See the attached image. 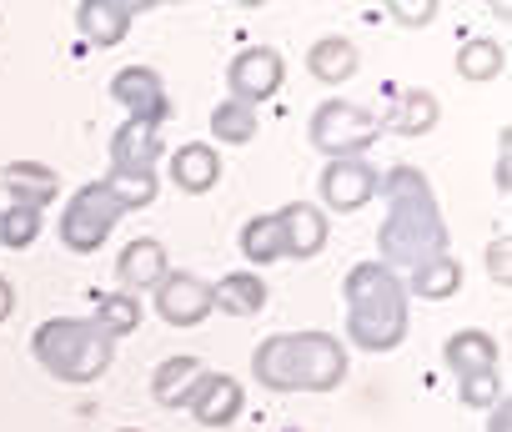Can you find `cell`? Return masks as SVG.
I'll return each instance as SVG.
<instances>
[{"instance_id": "cell-1", "label": "cell", "mask_w": 512, "mask_h": 432, "mask_svg": "<svg viewBox=\"0 0 512 432\" xmlns=\"http://www.w3.org/2000/svg\"><path fill=\"white\" fill-rule=\"evenodd\" d=\"M377 196L387 201L377 252L387 272H412L432 257H447V222L432 181L417 166H387L377 171Z\"/></svg>"}, {"instance_id": "cell-2", "label": "cell", "mask_w": 512, "mask_h": 432, "mask_svg": "<svg viewBox=\"0 0 512 432\" xmlns=\"http://www.w3.org/2000/svg\"><path fill=\"white\" fill-rule=\"evenodd\" d=\"M347 292V337L367 352H392L407 337V287L382 262H362L342 282Z\"/></svg>"}, {"instance_id": "cell-3", "label": "cell", "mask_w": 512, "mask_h": 432, "mask_svg": "<svg viewBox=\"0 0 512 432\" xmlns=\"http://www.w3.org/2000/svg\"><path fill=\"white\" fill-rule=\"evenodd\" d=\"M31 347H36V362H41L56 382H96V377L116 362L111 337L96 332L91 317H51V322L36 327Z\"/></svg>"}, {"instance_id": "cell-4", "label": "cell", "mask_w": 512, "mask_h": 432, "mask_svg": "<svg viewBox=\"0 0 512 432\" xmlns=\"http://www.w3.org/2000/svg\"><path fill=\"white\" fill-rule=\"evenodd\" d=\"M382 136V121L357 101H322L312 111V146L327 161H362V151Z\"/></svg>"}, {"instance_id": "cell-5", "label": "cell", "mask_w": 512, "mask_h": 432, "mask_svg": "<svg viewBox=\"0 0 512 432\" xmlns=\"http://www.w3.org/2000/svg\"><path fill=\"white\" fill-rule=\"evenodd\" d=\"M116 222H121V206L106 196V186L101 181H86V186H76L71 196H66V206H61V247L66 252H101L106 247V237L116 232Z\"/></svg>"}, {"instance_id": "cell-6", "label": "cell", "mask_w": 512, "mask_h": 432, "mask_svg": "<svg viewBox=\"0 0 512 432\" xmlns=\"http://www.w3.org/2000/svg\"><path fill=\"white\" fill-rule=\"evenodd\" d=\"M282 81H287V66H282V56L272 51V46H246V51H236V61L226 66V86H231V101H241V106H262V101H272L277 91H282Z\"/></svg>"}, {"instance_id": "cell-7", "label": "cell", "mask_w": 512, "mask_h": 432, "mask_svg": "<svg viewBox=\"0 0 512 432\" xmlns=\"http://www.w3.org/2000/svg\"><path fill=\"white\" fill-rule=\"evenodd\" d=\"M297 347V392H332L347 377V347L332 332H292Z\"/></svg>"}, {"instance_id": "cell-8", "label": "cell", "mask_w": 512, "mask_h": 432, "mask_svg": "<svg viewBox=\"0 0 512 432\" xmlns=\"http://www.w3.org/2000/svg\"><path fill=\"white\" fill-rule=\"evenodd\" d=\"M111 96H116V106H126V121H141V126H151V131H161V121L171 116L166 81H161L151 66H126V71H116Z\"/></svg>"}, {"instance_id": "cell-9", "label": "cell", "mask_w": 512, "mask_h": 432, "mask_svg": "<svg viewBox=\"0 0 512 432\" xmlns=\"http://www.w3.org/2000/svg\"><path fill=\"white\" fill-rule=\"evenodd\" d=\"M151 297H156V317L166 327H201L216 312L211 307V287L201 277H191V272H166Z\"/></svg>"}, {"instance_id": "cell-10", "label": "cell", "mask_w": 512, "mask_h": 432, "mask_svg": "<svg viewBox=\"0 0 512 432\" xmlns=\"http://www.w3.org/2000/svg\"><path fill=\"white\" fill-rule=\"evenodd\" d=\"M317 191L332 211H362L377 196V166L372 161H327Z\"/></svg>"}, {"instance_id": "cell-11", "label": "cell", "mask_w": 512, "mask_h": 432, "mask_svg": "<svg viewBox=\"0 0 512 432\" xmlns=\"http://www.w3.org/2000/svg\"><path fill=\"white\" fill-rule=\"evenodd\" d=\"M141 16V6H131V0H81L76 6V26L91 46L111 51L131 36V21Z\"/></svg>"}, {"instance_id": "cell-12", "label": "cell", "mask_w": 512, "mask_h": 432, "mask_svg": "<svg viewBox=\"0 0 512 432\" xmlns=\"http://www.w3.org/2000/svg\"><path fill=\"white\" fill-rule=\"evenodd\" d=\"M186 407H191V417H196L201 427H231V422L241 417V407H246V392H241L236 377L206 372V377L196 382V392H191Z\"/></svg>"}, {"instance_id": "cell-13", "label": "cell", "mask_w": 512, "mask_h": 432, "mask_svg": "<svg viewBox=\"0 0 512 432\" xmlns=\"http://www.w3.org/2000/svg\"><path fill=\"white\" fill-rule=\"evenodd\" d=\"M166 272H171V262H166V247H161L156 237L131 242V247L121 252V262H116V282H121V292H126V297L156 292Z\"/></svg>"}, {"instance_id": "cell-14", "label": "cell", "mask_w": 512, "mask_h": 432, "mask_svg": "<svg viewBox=\"0 0 512 432\" xmlns=\"http://www.w3.org/2000/svg\"><path fill=\"white\" fill-rule=\"evenodd\" d=\"M277 222H282V242H287V257H317L322 247H327V216H322V206H312V201H287L282 211H277Z\"/></svg>"}, {"instance_id": "cell-15", "label": "cell", "mask_w": 512, "mask_h": 432, "mask_svg": "<svg viewBox=\"0 0 512 432\" xmlns=\"http://www.w3.org/2000/svg\"><path fill=\"white\" fill-rule=\"evenodd\" d=\"M0 181H6V191H11V206L46 211L51 201H61V176L41 161H11L6 171H0Z\"/></svg>"}, {"instance_id": "cell-16", "label": "cell", "mask_w": 512, "mask_h": 432, "mask_svg": "<svg viewBox=\"0 0 512 432\" xmlns=\"http://www.w3.org/2000/svg\"><path fill=\"white\" fill-rule=\"evenodd\" d=\"M221 181V151L206 141H186L171 151V186H181L186 196H201Z\"/></svg>"}, {"instance_id": "cell-17", "label": "cell", "mask_w": 512, "mask_h": 432, "mask_svg": "<svg viewBox=\"0 0 512 432\" xmlns=\"http://www.w3.org/2000/svg\"><path fill=\"white\" fill-rule=\"evenodd\" d=\"M161 156H166L161 131H151V126H141V121H126V126L111 136V171H156Z\"/></svg>"}, {"instance_id": "cell-18", "label": "cell", "mask_w": 512, "mask_h": 432, "mask_svg": "<svg viewBox=\"0 0 512 432\" xmlns=\"http://www.w3.org/2000/svg\"><path fill=\"white\" fill-rule=\"evenodd\" d=\"M251 377L272 387V392H297V347H292V332H277L267 337L262 347L251 352Z\"/></svg>"}, {"instance_id": "cell-19", "label": "cell", "mask_w": 512, "mask_h": 432, "mask_svg": "<svg viewBox=\"0 0 512 432\" xmlns=\"http://www.w3.org/2000/svg\"><path fill=\"white\" fill-rule=\"evenodd\" d=\"M442 362H447V372H452L457 382L472 377V372H492V367H497V337L482 332V327L452 332L447 347H442Z\"/></svg>"}, {"instance_id": "cell-20", "label": "cell", "mask_w": 512, "mask_h": 432, "mask_svg": "<svg viewBox=\"0 0 512 432\" xmlns=\"http://www.w3.org/2000/svg\"><path fill=\"white\" fill-rule=\"evenodd\" d=\"M206 377V367H201V357H191V352H176V357H166L156 372H151V397L161 402V407H186L191 402V392H196V382Z\"/></svg>"}, {"instance_id": "cell-21", "label": "cell", "mask_w": 512, "mask_h": 432, "mask_svg": "<svg viewBox=\"0 0 512 432\" xmlns=\"http://www.w3.org/2000/svg\"><path fill=\"white\" fill-rule=\"evenodd\" d=\"M211 307H221L226 317H251V312L267 307V282L256 272H226L211 287Z\"/></svg>"}, {"instance_id": "cell-22", "label": "cell", "mask_w": 512, "mask_h": 432, "mask_svg": "<svg viewBox=\"0 0 512 432\" xmlns=\"http://www.w3.org/2000/svg\"><path fill=\"white\" fill-rule=\"evenodd\" d=\"M437 116H442V106H437V96H432V91H397V106H392L387 116H377V121H382V131L422 136V131H432V126H437Z\"/></svg>"}, {"instance_id": "cell-23", "label": "cell", "mask_w": 512, "mask_h": 432, "mask_svg": "<svg viewBox=\"0 0 512 432\" xmlns=\"http://www.w3.org/2000/svg\"><path fill=\"white\" fill-rule=\"evenodd\" d=\"M402 287H407L412 297H422V302H447V297L462 292V262H457V257H432V262L412 267Z\"/></svg>"}, {"instance_id": "cell-24", "label": "cell", "mask_w": 512, "mask_h": 432, "mask_svg": "<svg viewBox=\"0 0 512 432\" xmlns=\"http://www.w3.org/2000/svg\"><path fill=\"white\" fill-rule=\"evenodd\" d=\"M357 46L352 41H342V36H322L312 51H307V71L317 76V81H327V86H342V81H352L357 76Z\"/></svg>"}, {"instance_id": "cell-25", "label": "cell", "mask_w": 512, "mask_h": 432, "mask_svg": "<svg viewBox=\"0 0 512 432\" xmlns=\"http://www.w3.org/2000/svg\"><path fill=\"white\" fill-rule=\"evenodd\" d=\"M241 257L251 267H272L287 257V242H282V222H277V211L272 216H251V222L241 227Z\"/></svg>"}, {"instance_id": "cell-26", "label": "cell", "mask_w": 512, "mask_h": 432, "mask_svg": "<svg viewBox=\"0 0 512 432\" xmlns=\"http://www.w3.org/2000/svg\"><path fill=\"white\" fill-rule=\"evenodd\" d=\"M91 327L106 332L111 342H116V337H131V332L141 327V297H126V292H106V297H96Z\"/></svg>"}, {"instance_id": "cell-27", "label": "cell", "mask_w": 512, "mask_h": 432, "mask_svg": "<svg viewBox=\"0 0 512 432\" xmlns=\"http://www.w3.org/2000/svg\"><path fill=\"white\" fill-rule=\"evenodd\" d=\"M101 186H106V196L121 206V216H126V211L151 206V201H156V191H161L156 171H111V176H101Z\"/></svg>"}, {"instance_id": "cell-28", "label": "cell", "mask_w": 512, "mask_h": 432, "mask_svg": "<svg viewBox=\"0 0 512 432\" xmlns=\"http://www.w3.org/2000/svg\"><path fill=\"white\" fill-rule=\"evenodd\" d=\"M502 66H507V51H502L492 36L462 41V51H457V71H462L467 81H497Z\"/></svg>"}, {"instance_id": "cell-29", "label": "cell", "mask_w": 512, "mask_h": 432, "mask_svg": "<svg viewBox=\"0 0 512 432\" xmlns=\"http://www.w3.org/2000/svg\"><path fill=\"white\" fill-rule=\"evenodd\" d=\"M211 136H216L221 146H246V141L256 136V111L226 96V101L211 111Z\"/></svg>"}, {"instance_id": "cell-30", "label": "cell", "mask_w": 512, "mask_h": 432, "mask_svg": "<svg viewBox=\"0 0 512 432\" xmlns=\"http://www.w3.org/2000/svg\"><path fill=\"white\" fill-rule=\"evenodd\" d=\"M36 237H41V211H31V206H6L0 211V247L26 252Z\"/></svg>"}, {"instance_id": "cell-31", "label": "cell", "mask_w": 512, "mask_h": 432, "mask_svg": "<svg viewBox=\"0 0 512 432\" xmlns=\"http://www.w3.org/2000/svg\"><path fill=\"white\" fill-rule=\"evenodd\" d=\"M457 397H462L467 407H492V402H502L507 392H502V377H497V367H492V372L462 377V382H457Z\"/></svg>"}, {"instance_id": "cell-32", "label": "cell", "mask_w": 512, "mask_h": 432, "mask_svg": "<svg viewBox=\"0 0 512 432\" xmlns=\"http://www.w3.org/2000/svg\"><path fill=\"white\" fill-rule=\"evenodd\" d=\"M387 16L397 21V26H427L432 16H437V0H392V6H387Z\"/></svg>"}, {"instance_id": "cell-33", "label": "cell", "mask_w": 512, "mask_h": 432, "mask_svg": "<svg viewBox=\"0 0 512 432\" xmlns=\"http://www.w3.org/2000/svg\"><path fill=\"white\" fill-rule=\"evenodd\" d=\"M487 272H492V282H497V287H507V282H512V242H507V237H497V242L487 247Z\"/></svg>"}, {"instance_id": "cell-34", "label": "cell", "mask_w": 512, "mask_h": 432, "mask_svg": "<svg viewBox=\"0 0 512 432\" xmlns=\"http://www.w3.org/2000/svg\"><path fill=\"white\" fill-rule=\"evenodd\" d=\"M487 432H512V402L507 397L487 407Z\"/></svg>"}, {"instance_id": "cell-35", "label": "cell", "mask_w": 512, "mask_h": 432, "mask_svg": "<svg viewBox=\"0 0 512 432\" xmlns=\"http://www.w3.org/2000/svg\"><path fill=\"white\" fill-rule=\"evenodd\" d=\"M497 191H512V171H507V131H502V161H497Z\"/></svg>"}, {"instance_id": "cell-36", "label": "cell", "mask_w": 512, "mask_h": 432, "mask_svg": "<svg viewBox=\"0 0 512 432\" xmlns=\"http://www.w3.org/2000/svg\"><path fill=\"white\" fill-rule=\"evenodd\" d=\"M11 307H16V292H11V282H6V277H0V322L11 317Z\"/></svg>"}, {"instance_id": "cell-37", "label": "cell", "mask_w": 512, "mask_h": 432, "mask_svg": "<svg viewBox=\"0 0 512 432\" xmlns=\"http://www.w3.org/2000/svg\"><path fill=\"white\" fill-rule=\"evenodd\" d=\"M121 432H136V427H121Z\"/></svg>"}]
</instances>
